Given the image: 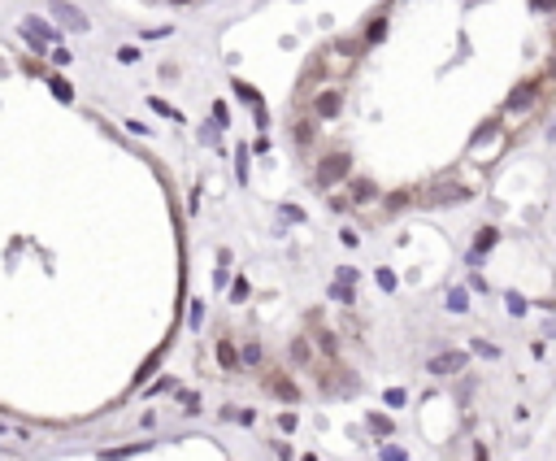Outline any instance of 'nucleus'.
<instances>
[{
  "label": "nucleus",
  "instance_id": "1",
  "mask_svg": "<svg viewBox=\"0 0 556 461\" xmlns=\"http://www.w3.org/2000/svg\"><path fill=\"white\" fill-rule=\"evenodd\" d=\"M352 174V152L348 148H331L326 157L313 166V188L317 192H331L335 183H343V178Z\"/></svg>",
  "mask_w": 556,
  "mask_h": 461
},
{
  "label": "nucleus",
  "instance_id": "2",
  "mask_svg": "<svg viewBox=\"0 0 556 461\" xmlns=\"http://www.w3.org/2000/svg\"><path fill=\"white\" fill-rule=\"evenodd\" d=\"M343 100H348V92L335 83V87H313V105H309V113L317 118V122H331V118H339L343 113Z\"/></svg>",
  "mask_w": 556,
  "mask_h": 461
},
{
  "label": "nucleus",
  "instance_id": "3",
  "mask_svg": "<svg viewBox=\"0 0 556 461\" xmlns=\"http://www.w3.org/2000/svg\"><path fill=\"white\" fill-rule=\"evenodd\" d=\"M548 87V74H530V79H522L513 92H509V100H504V113H517V109H530L539 100V92Z\"/></svg>",
  "mask_w": 556,
  "mask_h": 461
},
{
  "label": "nucleus",
  "instance_id": "4",
  "mask_svg": "<svg viewBox=\"0 0 556 461\" xmlns=\"http://www.w3.org/2000/svg\"><path fill=\"white\" fill-rule=\"evenodd\" d=\"M18 31H22V35L31 39V48H35V53H44L48 44H61V31L53 27V22L35 18V13H27V18H22V22H18Z\"/></svg>",
  "mask_w": 556,
  "mask_h": 461
},
{
  "label": "nucleus",
  "instance_id": "5",
  "mask_svg": "<svg viewBox=\"0 0 556 461\" xmlns=\"http://www.w3.org/2000/svg\"><path fill=\"white\" fill-rule=\"evenodd\" d=\"M261 383H265V392L274 400H283V405H300V396H305V392H300V383L291 374H283V370H265Z\"/></svg>",
  "mask_w": 556,
  "mask_h": 461
},
{
  "label": "nucleus",
  "instance_id": "6",
  "mask_svg": "<svg viewBox=\"0 0 556 461\" xmlns=\"http://www.w3.org/2000/svg\"><path fill=\"white\" fill-rule=\"evenodd\" d=\"M469 357L461 348H448V352H435V357H426V374H435V379H448V374H457L465 370Z\"/></svg>",
  "mask_w": 556,
  "mask_h": 461
},
{
  "label": "nucleus",
  "instance_id": "7",
  "mask_svg": "<svg viewBox=\"0 0 556 461\" xmlns=\"http://www.w3.org/2000/svg\"><path fill=\"white\" fill-rule=\"evenodd\" d=\"M495 244H500V226H491V222H487V226H478L474 248H469V257H465V262H469V266H483V262L491 257V248H495Z\"/></svg>",
  "mask_w": 556,
  "mask_h": 461
},
{
  "label": "nucleus",
  "instance_id": "8",
  "mask_svg": "<svg viewBox=\"0 0 556 461\" xmlns=\"http://www.w3.org/2000/svg\"><path fill=\"white\" fill-rule=\"evenodd\" d=\"M343 188H348V204H369V200H383V188H378L374 178H365V174L343 178Z\"/></svg>",
  "mask_w": 556,
  "mask_h": 461
},
{
  "label": "nucleus",
  "instance_id": "9",
  "mask_svg": "<svg viewBox=\"0 0 556 461\" xmlns=\"http://www.w3.org/2000/svg\"><path fill=\"white\" fill-rule=\"evenodd\" d=\"M287 352H291V366H296V370H313V366H317V344H313L309 331H305V336H296Z\"/></svg>",
  "mask_w": 556,
  "mask_h": 461
},
{
  "label": "nucleus",
  "instance_id": "10",
  "mask_svg": "<svg viewBox=\"0 0 556 461\" xmlns=\"http://www.w3.org/2000/svg\"><path fill=\"white\" fill-rule=\"evenodd\" d=\"M48 9H53V22H61L65 31H87V27H91V22H87V13H79V9L70 5V0H53Z\"/></svg>",
  "mask_w": 556,
  "mask_h": 461
},
{
  "label": "nucleus",
  "instance_id": "11",
  "mask_svg": "<svg viewBox=\"0 0 556 461\" xmlns=\"http://www.w3.org/2000/svg\"><path fill=\"white\" fill-rule=\"evenodd\" d=\"M387 27H391V22H387V5H378V13L365 22V31H361V48H378L387 39Z\"/></svg>",
  "mask_w": 556,
  "mask_h": 461
},
{
  "label": "nucleus",
  "instance_id": "12",
  "mask_svg": "<svg viewBox=\"0 0 556 461\" xmlns=\"http://www.w3.org/2000/svg\"><path fill=\"white\" fill-rule=\"evenodd\" d=\"M217 366H222L226 374H235V370H244V366H239V348H235L231 340H226V336L217 340Z\"/></svg>",
  "mask_w": 556,
  "mask_h": 461
},
{
  "label": "nucleus",
  "instance_id": "13",
  "mask_svg": "<svg viewBox=\"0 0 556 461\" xmlns=\"http://www.w3.org/2000/svg\"><path fill=\"white\" fill-rule=\"evenodd\" d=\"M313 140H317V118H313V113H305V118L296 122V144H300V148H309Z\"/></svg>",
  "mask_w": 556,
  "mask_h": 461
},
{
  "label": "nucleus",
  "instance_id": "14",
  "mask_svg": "<svg viewBox=\"0 0 556 461\" xmlns=\"http://www.w3.org/2000/svg\"><path fill=\"white\" fill-rule=\"evenodd\" d=\"M365 426H369V435H391L396 431V422L387 414H378V409H374V414H365Z\"/></svg>",
  "mask_w": 556,
  "mask_h": 461
},
{
  "label": "nucleus",
  "instance_id": "15",
  "mask_svg": "<svg viewBox=\"0 0 556 461\" xmlns=\"http://www.w3.org/2000/svg\"><path fill=\"white\" fill-rule=\"evenodd\" d=\"M500 122H504V113H495V118H487L483 126H478V131H474V140H469V148H478V144H483V140H491L495 131H500Z\"/></svg>",
  "mask_w": 556,
  "mask_h": 461
},
{
  "label": "nucleus",
  "instance_id": "16",
  "mask_svg": "<svg viewBox=\"0 0 556 461\" xmlns=\"http://www.w3.org/2000/svg\"><path fill=\"white\" fill-rule=\"evenodd\" d=\"M474 196V188H439V192H431V200L435 204H448V200H469Z\"/></svg>",
  "mask_w": 556,
  "mask_h": 461
},
{
  "label": "nucleus",
  "instance_id": "17",
  "mask_svg": "<svg viewBox=\"0 0 556 461\" xmlns=\"http://www.w3.org/2000/svg\"><path fill=\"white\" fill-rule=\"evenodd\" d=\"M265 362V352H261V344L257 340H248L244 348H239V366H261Z\"/></svg>",
  "mask_w": 556,
  "mask_h": 461
},
{
  "label": "nucleus",
  "instance_id": "18",
  "mask_svg": "<svg viewBox=\"0 0 556 461\" xmlns=\"http://www.w3.org/2000/svg\"><path fill=\"white\" fill-rule=\"evenodd\" d=\"M413 196H417L413 188H400V192H391V196L383 200V209H387V214H396V209H404V204H409Z\"/></svg>",
  "mask_w": 556,
  "mask_h": 461
},
{
  "label": "nucleus",
  "instance_id": "19",
  "mask_svg": "<svg viewBox=\"0 0 556 461\" xmlns=\"http://www.w3.org/2000/svg\"><path fill=\"white\" fill-rule=\"evenodd\" d=\"M469 352H474V357H487V362H500V357H504V352H500V344H491V340H474V344H469Z\"/></svg>",
  "mask_w": 556,
  "mask_h": 461
},
{
  "label": "nucleus",
  "instance_id": "20",
  "mask_svg": "<svg viewBox=\"0 0 556 461\" xmlns=\"http://www.w3.org/2000/svg\"><path fill=\"white\" fill-rule=\"evenodd\" d=\"M331 300H339V305H352V300H357V283H343V278H335Z\"/></svg>",
  "mask_w": 556,
  "mask_h": 461
},
{
  "label": "nucleus",
  "instance_id": "21",
  "mask_svg": "<svg viewBox=\"0 0 556 461\" xmlns=\"http://www.w3.org/2000/svg\"><path fill=\"white\" fill-rule=\"evenodd\" d=\"M448 309H452V314H465V309H469L465 288H452V292H448Z\"/></svg>",
  "mask_w": 556,
  "mask_h": 461
},
{
  "label": "nucleus",
  "instance_id": "22",
  "mask_svg": "<svg viewBox=\"0 0 556 461\" xmlns=\"http://www.w3.org/2000/svg\"><path fill=\"white\" fill-rule=\"evenodd\" d=\"M374 278H378V288H383V292H396V283H400L391 266H378V270H374Z\"/></svg>",
  "mask_w": 556,
  "mask_h": 461
},
{
  "label": "nucleus",
  "instance_id": "23",
  "mask_svg": "<svg viewBox=\"0 0 556 461\" xmlns=\"http://www.w3.org/2000/svg\"><path fill=\"white\" fill-rule=\"evenodd\" d=\"M48 87H53V96H57V100H65V105L74 100V87H70L65 79H57V74H53V79H48Z\"/></svg>",
  "mask_w": 556,
  "mask_h": 461
},
{
  "label": "nucleus",
  "instance_id": "24",
  "mask_svg": "<svg viewBox=\"0 0 556 461\" xmlns=\"http://www.w3.org/2000/svg\"><path fill=\"white\" fill-rule=\"evenodd\" d=\"M504 305H509V314H513V318H522V314L530 309L526 296H517V292H504Z\"/></svg>",
  "mask_w": 556,
  "mask_h": 461
},
{
  "label": "nucleus",
  "instance_id": "25",
  "mask_svg": "<svg viewBox=\"0 0 556 461\" xmlns=\"http://www.w3.org/2000/svg\"><path fill=\"white\" fill-rule=\"evenodd\" d=\"M148 105H153V109H157L161 118H174V122H183V113H179V109H174V105H165V100H157V96H153V100H148Z\"/></svg>",
  "mask_w": 556,
  "mask_h": 461
},
{
  "label": "nucleus",
  "instance_id": "26",
  "mask_svg": "<svg viewBox=\"0 0 556 461\" xmlns=\"http://www.w3.org/2000/svg\"><path fill=\"white\" fill-rule=\"evenodd\" d=\"M252 296V283H248V278H235V288H231V300L239 305V300H248Z\"/></svg>",
  "mask_w": 556,
  "mask_h": 461
},
{
  "label": "nucleus",
  "instance_id": "27",
  "mask_svg": "<svg viewBox=\"0 0 556 461\" xmlns=\"http://www.w3.org/2000/svg\"><path fill=\"white\" fill-rule=\"evenodd\" d=\"M235 96H244V100H252V105H261V96H257V87H248L244 79H235Z\"/></svg>",
  "mask_w": 556,
  "mask_h": 461
},
{
  "label": "nucleus",
  "instance_id": "28",
  "mask_svg": "<svg viewBox=\"0 0 556 461\" xmlns=\"http://www.w3.org/2000/svg\"><path fill=\"white\" fill-rule=\"evenodd\" d=\"M235 174H239V183H248V148L235 152Z\"/></svg>",
  "mask_w": 556,
  "mask_h": 461
},
{
  "label": "nucleus",
  "instance_id": "29",
  "mask_svg": "<svg viewBox=\"0 0 556 461\" xmlns=\"http://www.w3.org/2000/svg\"><path fill=\"white\" fill-rule=\"evenodd\" d=\"M296 426H300V418L291 414V409H287V414H278V431H283V435H291Z\"/></svg>",
  "mask_w": 556,
  "mask_h": 461
},
{
  "label": "nucleus",
  "instance_id": "30",
  "mask_svg": "<svg viewBox=\"0 0 556 461\" xmlns=\"http://www.w3.org/2000/svg\"><path fill=\"white\" fill-rule=\"evenodd\" d=\"M278 214H283L287 222H305V209H300V204H278Z\"/></svg>",
  "mask_w": 556,
  "mask_h": 461
},
{
  "label": "nucleus",
  "instance_id": "31",
  "mask_svg": "<svg viewBox=\"0 0 556 461\" xmlns=\"http://www.w3.org/2000/svg\"><path fill=\"white\" fill-rule=\"evenodd\" d=\"M170 388H179V383H174V379H157V383H153V388H148L144 396H161V392H170Z\"/></svg>",
  "mask_w": 556,
  "mask_h": 461
},
{
  "label": "nucleus",
  "instance_id": "32",
  "mask_svg": "<svg viewBox=\"0 0 556 461\" xmlns=\"http://www.w3.org/2000/svg\"><path fill=\"white\" fill-rule=\"evenodd\" d=\"M404 400H409V392H404V388H387V405H391V409H400Z\"/></svg>",
  "mask_w": 556,
  "mask_h": 461
},
{
  "label": "nucleus",
  "instance_id": "33",
  "mask_svg": "<svg viewBox=\"0 0 556 461\" xmlns=\"http://www.w3.org/2000/svg\"><path fill=\"white\" fill-rule=\"evenodd\" d=\"M226 122H231V109L217 100V105H213V126H226Z\"/></svg>",
  "mask_w": 556,
  "mask_h": 461
},
{
  "label": "nucleus",
  "instance_id": "34",
  "mask_svg": "<svg viewBox=\"0 0 556 461\" xmlns=\"http://www.w3.org/2000/svg\"><path fill=\"white\" fill-rule=\"evenodd\" d=\"M118 61H126V66L139 61V48H118Z\"/></svg>",
  "mask_w": 556,
  "mask_h": 461
},
{
  "label": "nucleus",
  "instance_id": "35",
  "mask_svg": "<svg viewBox=\"0 0 556 461\" xmlns=\"http://www.w3.org/2000/svg\"><path fill=\"white\" fill-rule=\"evenodd\" d=\"M530 9H535V13H552L556 0H530Z\"/></svg>",
  "mask_w": 556,
  "mask_h": 461
},
{
  "label": "nucleus",
  "instance_id": "36",
  "mask_svg": "<svg viewBox=\"0 0 556 461\" xmlns=\"http://www.w3.org/2000/svg\"><path fill=\"white\" fill-rule=\"evenodd\" d=\"M335 278H343V283H357V278H361V274H357V270H352V266H343V270H339Z\"/></svg>",
  "mask_w": 556,
  "mask_h": 461
},
{
  "label": "nucleus",
  "instance_id": "37",
  "mask_svg": "<svg viewBox=\"0 0 556 461\" xmlns=\"http://www.w3.org/2000/svg\"><path fill=\"white\" fill-rule=\"evenodd\" d=\"M331 209H335V214H343V209H348V192H343V196H331Z\"/></svg>",
  "mask_w": 556,
  "mask_h": 461
},
{
  "label": "nucleus",
  "instance_id": "38",
  "mask_svg": "<svg viewBox=\"0 0 556 461\" xmlns=\"http://www.w3.org/2000/svg\"><path fill=\"white\" fill-rule=\"evenodd\" d=\"M170 5H179V9H183V5H191V0H170Z\"/></svg>",
  "mask_w": 556,
  "mask_h": 461
}]
</instances>
